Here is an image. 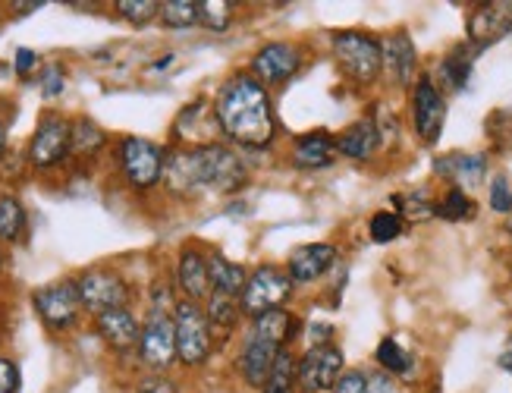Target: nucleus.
<instances>
[{
  "label": "nucleus",
  "instance_id": "39",
  "mask_svg": "<svg viewBox=\"0 0 512 393\" xmlns=\"http://www.w3.org/2000/svg\"><path fill=\"white\" fill-rule=\"evenodd\" d=\"M136 393H180V384H176L167 371H148L145 378H139Z\"/></svg>",
  "mask_w": 512,
  "mask_h": 393
},
{
  "label": "nucleus",
  "instance_id": "11",
  "mask_svg": "<svg viewBox=\"0 0 512 393\" xmlns=\"http://www.w3.org/2000/svg\"><path fill=\"white\" fill-rule=\"evenodd\" d=\"M346 371V353L337 343L308 346L299 356V393H333Z\"/></svg>",
  "mask_w": 512,
  "mask_h": 393
},
{
  "label": "nucleus",
  "instance_id": "34",
  "mask_svg": "<svg viewBox=\"0 0 512 393\" xmlns=\"http://www.w3.org/2000/svg\"><path fill=\"white\" fill-rule=\"evenodd\" d=\"M198 10H202V26L208 32H227L236 16V4L230 0H202Z\"/></svg>",
  "mask_w": 512,
  "mask_h": 393
},
{
  "label": "nucleus",
  "instance_id": "48",
  "mask_svg": "<svg viewBox=\"0 0 512 393\" xmlns=\"http://www.w3.org/2000/svg\"><path fill=\"white\" fill-rule=\"evenodd\" d=\"M261 393H289V390H274V387H264Z\"/></svg>",
  "mask_w": 512,
  "mask_h": 393
},
{
  "label": "nucleus",
  "instance_id": "22",
  "mask_svg": "<svg viewBox=\"0 0 512 393\" xmlns=\"http://www.w3.org/2000/svg\"><path fill=\"white\" fill-rule=\"evenodd\" d=\"M249 334H255L258 340L271 343L277 349H286L299 340L302 321L296 312H289V309H271V312H264V315L249 321Z\"/></svg>",
  "mask_w": 512,
  "mask_h": 393
},
{
  "label": "nucleus",
  "instance_id": "1",
  "mask_svg": "<svg viewBox=\"0 0 512 393\" xmlns=\"http://www.w3.org/2000/svg\"><path fill=\"white\" fill-rule=\"evenodd\" d=\"M217 129L233 148L264 151L280 139L274 98L252 73H233L211 104Z\"/></svg>",
  "mask_w": 512,
  "mask_h": 393
},
{
  "label": "nucleus",
  "instance_id": "27",
  "mask_svg": "<svg viewBox=\"0 0 512 393\" xmlns=\"http://www.w3.org/2000/svg\"><path fill=\"white\" fill-rule=\"evenodd\" d=\"M107 148V133L92 120V117H76L73 120V145L70 155L79 161H92Z\"/></svg>",
  "mask_w": 512,
  "mask_h": 393
},
{
  "label": "nucleus",
  "instance_id": "8",
  "mask_svg": "<svg viewBox=\"0 0 512 393\" xmlns=\"http://www.w3.org/2000/svg\"><path fill=\"white\" fill-rule=\"evenodd\" d=\"M76 280L79 302L88 315H104L110 309H129L132 290L120 271L114 268H85Z\"/></svg>",
  "mask_w": 512,
  "mask_h": 393
},
{
  "label": "nucleus",
  "instance_id": "46",
  "mask_svg": "<svg viewBox=\"0 0 512 393\" xmlns=\"http://www.w3.org/2000/svg\"><path fill=\"white\" fill-rule=\"evenodd\" d=\"M497 365L512 375V337H509V340H506V346L500 349V359H497Z\"/></svg>",
  "mask_w": 512,
  "mask_h": 393
},
{
  "label": "nucleus",
  "instance_id": "5",
  "mask_svg": "<svg viewBox=\"0 0 512 393\" xmlns=\"http://www.w3.org/2000/svg\"><path fill=\"white\" fill-rule=\"evenodd\" d=\"M117 167L120 177L132 192H151L164 183L167 151L142 136H123L117 142Z\"/></svg>",
  "mask_w": 512,
  "mask_h": 393
},
{
  "label": "nucleus",
  "instance_id": "10",
  "mask_svg": "<svg viewBox=\"0 0 512 393\" xmlns=\"http://www.w3.org/2000/svg\"><path fill=\"white\" fill-rule=\"evenodd\" d=\"M305 60H308L305 48L296 45V41H267V45L255 51L249 73L271 92V89H283L286 82H293L302 73Z\"/></svg>",
  "mask_w": 512,
  "mask_h": 393
},
{
  "label": "nucleus",
  "instance_id": "3",
  "mask_svg": "<svg viewBox=\"0 0 512 393\" xmlns=\"http://www.w3.org/2000/svg\"><path fill=\"white\" fill-rule=\"evenodd\" d=\"M330 51L337 60L340 73L355 85H374L384 76V45L381 38L368 32H333L330 35Z\"/></svg>",
  "mask_w": 512,
  "mask_h": 393
},
{
  "label": "nucleus",
  "instance_id": "31",
  "mask_svg": "<svg viewBox=\"0 0 512 393\" xmlns=\"http://www.w3.org/2000/svg\"><path fill=\"white\" fill-rule=\"evenodd\" d=\"M158 19L167 29H192L202 26V10H198L195 0H164Z\"/></svg>",
  "mask_w": 512,
  "mask_h": 393
},
{
  "label": "nucleus",
  "instance_id": "20",
  "mask_svg": "<svg viewBox=\"0 0 512 393\" xmlns=\"http://www.w3.org/2000/svg\"><path fill=\"white\" fill-rule=\"evenodd\" d=\"M384 142V129L381 123H377L374 117H362V120H355L349 123L343 133L337 136V148H340V158L346 161H371L377 155V148H381Z\"/></svg>",
  "mask_w": 512,
  "mask_h": 393
},
{
  "label": "nucleus",
  "instance_id": "17",
  "mask_svg": "<svg viewBox=\"0 0 512 393\" xmlns=\"http://www.w3.org/2000/svg\"><path fill=\"white\" fill-rule=\"evenodd\" d=\"M176 290L189 302H202L211 296V277H208V252L198 246H183L176 255Z\"/></svg>",
  "mask_w": 512,
  "mask_h": 393
},
{
  "label": "nucleus",
  "instance_id": "44",
  "mask_svg": "<svg viewBox=\"0 0 512 393\" xmlns=\"http://www.w3.org/2000/svg\"><path fill=\"white\" fill-rule=\"evenodd\" d=\"M368 393H399V384L381 371V375H368Z\"/></svg>",
  "mask_w": 512,
  "mask_h": 393
},
{
  "label": "nucleus",
  "instance_id": "24",
  "mask_svg": "<svg viewBox=\"0 0 512 393\" xmlns=\"http://www.w3.org/2000/svg\"><path fill=\"white\" fill-rule=\"evenodd\" d=\"M208 277H211V293H224V296H242L246 290L249 271L239 265V261L227 258L224 252H208Z\"/></svg>",
  "mask_w": 512,
  "mask_h": 393
},
{
  "label": "nucleus",
  "instance_id": "26",
  "mask_svg": "<svg viewBox=\"0 0 512 393\" xmlns=\"http://www.w3.org/2000/svg\"><path fill=\"white\" fill-rule=\"evenodd\" d=\"M475 48L469 45V41H462V45H456L447 57L440 60V79L447 82V89L453 92H462L465 85L472 82V73H475Z\"/></svg>",
  "mask_w": 512,
  "mask_h": 393
},
{
  "label": "nucleus",
  "instance_id": "2",
  "mask_svg": "<svg viewBox=\"0 0 512 393\" xmlns=\"http://www.w3.org/2000/svg\"><path fill=\"white\" fill-rule=\"evenodd\" d=\"M164 186L173 195H233L249 186V164L227 142H198L167 151Z\"/></svg>",
  "mask_w": 512,
  "mask_h": 393
},
{
  "label": "nucleus",
  "instance_id": "16",
  "mask_svg": "<svg viewBox=\"0 0 512 393\" xmlns=\"http://www.w3.org/2000/svg\"><path fill=\"white\" fill-rule=\"evenodd\" d=\"M340 161V148H337V136L330 129H311V133H302L289 145V164L296 170L315 173V170H327Z\"/></svg>",
  "mask_w": 512,
  "mask_h": 393
},
{
  "label": "nucleus",
  "instance_id": "33",
  "mask_svg": "<svg viewBox=\"0 0 512 393\" xmlns=\"http://www.w3.org/2000/svg\"><path fill=\"white\" fill-rule=\"evenodd\" d=\"M396 214L403 221H428V217H437L434 202L428 199L425 192H409V195H393Z\"/></svg>",
  "mask_w": 512,
  "mask_h": 393
},
{
  "label": "nucleus",
  "instance_id": "29",
  "mask_svg": "<svg viewBox=\"0 0 512 393\" xmlns=\"http://www.w3.org/2000/svg\"><path fill=\"white\" fill-rule=\"evenodd\" d=\"M374 362L381 365V371H387L390 378H403V375H412L415 368V359L409 349L399 343L396 337H384L374 349Z\"/></svg>",
  "mask_w": 512,
  "mask_h": 393
},
{
  "label": "nucleus",
  "instance_id": "15",
  "mask_svg": "<svg viewBox=\"0 0 512 393\" xmlns=\"http://www.w3.org/2000/svg\"><path fill=\"white\" fill-rule=\"evenodd\" d=\"M469 45L481 54L484 48L497 45L500 38L512 32V0H494V4H478L469 16Z\"/></svg>",
  "mask_w": 512,
  "mask_h": 393
},
{
  "label": "nucleus",
  "instance_id": "42",
  "mask_svg": "<svg viewBox=\"0 0 512 393\" xmlns=\"http://www.w3.org/2000/svg\"><path fill=\"white\" fill-rule=\"evenodd\" d=\"M0 393H19V368L7 356H0Z\"/></svg>",
  "mask_w": 512,
  "mask_h": 393
},
{
  "label": "nucleus",
  "instance_id": "23",
  "mask_svg": "<svg viewBox=\"0 0 512 393\" xmlns=\"http://www.w3.org/2000/svg\"><path fill=\"white\" fill-rule=\"evenodd\" d=\"M437 177L450 180L453 189H475L487 177V158L484 155H465V151H453L434 161Z\"/></svg>",
  "mask_w": 512,
  "mask_h": 393
},
{
  "label": "nucleus",
  "instance_id": "21",
  "mask_svg": "<svg viewBox=\"0 0 512 393\" xmlns=\"http://www.w3.org/2000/svg\"><path fill=\"white\" fill-rule=\"evenodd\" d=\"M95 331L98 337L114 349V353H126V349H136L142 337V321L132 315L129 309H110L95 318Z\"/></svg>",
  "mask_w": 512,
  "mask_h": 393
},
{
  "label": "nucleus",
  "instance_id": "14",
  "mask_svg": "<svg viewBox=\"0 0 512 393\" xmlns=\"http://www.w3.org/2000/svg\"><path fill=\"white\" fill-rule=\"evenodd\" d=\"M337 261H340V249L333 243H305L289 252L283 268L296 287H308V283H318L321 277H327V271Z\"/></svg>",
  "mask_w": 512,
  "mask_h": 393
},
{
  "label": "nucleus",
  "instance_id": "28",
  "mask_svg": "<svg viewBox=\"0 0 512 393\" xmlns=\"http://www.w3.org/2000/svg\"><path fill=\"white\" fill-rule=\"evenodd\" d=\"M29 233V214L16 195H0V243H22Z\"/></svg>",
  "mask_w": 512,
  "mask_h": 393
},
{
  "label": "nucleus",
  "instance_id": "30",
  "mask_svg": "<svg viewBox=\"0 0 512 393\" xmlns=\"http://www.w3.org/2000/svg\"><path fill=\"white\" fill-rule=\"evenodd\" d=\"M475 208L478 205L472 202V195L462 192V189H447L443 192V199L434 202L437 217H443V221H450V224L469 221V217H475Z\"/></svg>",
  "mask_w": 512,
  "mask_h": 393
},
{
  "label": "nucleus",
  "instance_id": "35",
  "mask_svg": "<svg viewBox=\"0 0 512 393\" xmlns=\"http://www.w3.org/2000/svg\"><path fill=\"white\" fill-rule=\"evenodd\" d=\"M117 16L126 19L129 26H148L151 19L161 16L158 0H117Z\"/></svg>",
  "mask_w": 512,
  "mask_h": 393
},
{
  "label": "nucleus",
  "instance_id": "9",
  "mask_svg": "<svg viewBox=\"0 0 512 393\" xmlns=\"http://www.w3.org/2000/svg\"><path fill=\"white\" fill-rule=\"evenodd\" d=\"M32 305H35V315L41 318V324L48 327L51 334H66L70 327H76L79 315L85 312L73 277L38 287L32 293Z\"/></svg>",
  "mask_w": 512,
  "mask_h": 393
},
{
  "label": "nucleus",
  "instance_id": "40",
  "mask_svg": "<svg viewBox=\"0 0 512 393\" xmlns=\"http://www.w3.org/2000/svg\"><path fill=\"white\" fill-rule=\"evenodd\" d=\"M333 393H368V371L365 368H346L343 378L333 387Z\"/></svg>",
  "mask_w": 512,
  "mask_h": 393
},
{
  "label": "nucleus",
  "instance_id": "32",
  "mask_svg": "<svg viewBox=\"0 0 512 393\" xmlns=\"http://www.w3.org/2000/svg\"><path fill=\"white\" fill-rule=\"evenodd\" d=\"M403 233H406V221L396 211H374L371 214V221H368L371 243L387 246V243H393V239L403 236Z\"/></svg>",
  "mask_w": 512,
  "mask_h": 393
},
{
  "label": "nucleus",
  "instance_id": "4",
  "mask_svg": "<svg viewBox=\"0 0 512 393\" xmlns=\"http://www.w3.org/2000/svg\"><path fill=\"white\" fill-rule=\"evenodd\" d=\"M173 327H176V362L183 368H205L214 356V349L220 346L205 318V305L180 299L173 309Z\"/></svg>",
  "mask_w": 512,
  "mask_h": 393
},
{
  "label": "nucleus",
  "instance_id": "6",
  "mask_svg": "<svg viewBox=\"0 0 512 393\" xmlns=\"http://www.w3.org/2000/svg\"><path fill=\"white\" fill-rule=\"evenodd\" d=\"M70 145H73V120L57 114V111H44L38 117L32 139H29L26 161L41 173L57 170L60 164H66L73 158Z\"/></svg>",
  "mask_w": 512,
  "mask_h": 393
},
{
  "label": "nucleus",
  "instance_id": "49",
  "mask_svg": "<svg viewBox=\"0 0 512 393\" xmlns=\"http://www.w3.org/2000/svg\"><path fill=\"white\" fill-rule=\"evenodd\" d=\"M0 268H4V252H0Z\"/></svg>",
  "mask_w": 512,
  "mask_h": 393
},
{
  "label": "nucleus",
  "instance_id": "45",
  "mask_svg": "<svg viewBox=\"0 0 512 393\" xmlns=\"http://www.w3.org/2000/svg\"><path fill=\"white\" fill-rule=\"evenodd\" d=\"M308 346H324V343H333V334H337V331H333V324H311L308 327Z\"/></svg>",
  "mask_w": 512,
  "mask_h": 393
},
{
  "label": "nucleus",
  "instance_id": "7",
  "mask_svg": "<svg viewBox=\"0 0 512 393\" xmlns=\"http://www.w3.org/2000/svg\"><path fill=\"white\" fill-rule=\"evenodd\" d=\"M296 283L289 280L286 268L280 265H258L249 271V280H246V290L239 296V305H242V315L249 321L271 312V309H283L293 296Z\"/></svg>",
  "mask_w": 512,
  "mask_h": 393
},
{
  "label": "nucleus",
  "instance_id": "36",
  "mask_svg": "<svg viewBox=\"0 0 512 393\" xmlns=\"http://www.w3.org/2000/svg\"><path fill=\"white\" fill-rule=\"evenodd\" d=\"M487 202L497 214H512V180L506 173H497L491 186H487Z\"/></svg>",
  "mask_w": 512,
  "mask_h": 393
},
{
  "label": "nucleus",
  "instance_id": "38",
  "mask_svg": "<svg viewBox=\"0 0 512 393\" xmlns=\"http://www.w3.org/2000/svg\"><path fill=\"white\" fill-rule=\"evenodd\" d=\"M66 92V70L60 63H48L41 70V95L44 98H60Z\"/></svg>",
  "mask_w": 512,
  "mask_h": 393
},
{
  "label": "nucleus",
  "instance_id": "19",
  "mask_svg": "<svg viewBox=\"0 0 512 393\" xmlns=\"http://www.w3.org/2000/svg\"><path fill=\"white\" fill-rule=\"evenodd\" d=\"M384 45V73L390 76L393 85L406 89V85H415L418 79V51L409 32H393L387 38H381Z\"/></svg>",
  "mask_w": 512,
  "mask_h": 393
},
{
  "label": "nucleus",
  "instance_id": "25",
  "mask_svg": "<svg viewBox=\"0 0 512 393\" xmlns=\"http://www.w3.org/2000/svg\"><path fill=\"white\" fill-rule=\"evenodd\" d=\"M205 318L211 324V334L217 337V343H224L236 334V327L242 321V305L236 296H224V293H211L205 299Z\"/></svg>",
  "mask_w": 512,
  "mask_h": 393
},
{
  "label": "nucleus",
  "instance_id": "41",
  "mask_svg": "<svg viewBox=\"0 0 512 393\" xmlns=\"http://www.w3.org/2000/svg\"><path fill=\"white\" fill-rule=\"evenodd\" d=\"M494 120L503 123V129H491V126H487V136H491V142L497 148H503V151L512 148V111H497Z\"/></svg>",
  "mask_w": 512,
  "mask_h": 393
},
{
  "label": "nucleus",
  "instance_id": "43",
  "mask_svg": "<svg viewBox=\"0 0 512 393\" xmlns=\"http://www.w3.org/2000/svg\"><path fill=\"white\" fill-rule=\"evenodd\" d=\"M35 67H38V54H35L32 48H19L16 57H13V70H16V76L26 79Z\"/></svg>",
  "mask_w": 512,
  "mask_h": 393
},
{
  "label": "nucleus",
  "instance_id": "47",
  "mask_svg": "<svg viewBox=\"0 0 512 393\" xmlns=\"http://www.w3.org/2000/svg\"><path fill=\"white\" fill-rule=\"evenodd\" d=\"M7 155V123L0 120V158Z\"/></svg>",
  "mask_w": 512,
  "mask_h": 393
},
{
  "label": "nucleus",
  "instance_id": "13",
  "mask_svg": "<svg viewBox=\"0 0 512 393\" xmlns=\"http://www.w3.org/2000/svg\"><path fill=\"white\" fill-rule=\"evenodd\" d=\"M139 362L148 371H167L176 365V327H173V315H161V312H148V318L142 321V337H139Z\"/></svg>",
  "mask_w": 512,
  "mask_h": 393
},
{
  "label": "nucleus",
  "instance_id": "18",
  "mask_svg": "<svg viewBox=\"0 0 512 393\" xmlns=\"http://www.w3.org/2000/svg\"><path fill=\"white\" fill-rule=\"evenodd\" d=\"M277 353H280L277 346L258 340L255 334H246V340L239 346V356H236V371H239V378L246 381V387H252L258 393L264 390L267 378H271Z\"/></svg>",
  "mask_w": 512,
  "mask_h": 393
},
{
  "label": "nucleus",
  "instance_id": "12",
  "mask_svg": "<svg viewBox=\"0 0 512 393\" xmlns=\"http://www.w3.org/2000/svg\"><path fill=\"white\" fill-rule=\"evenodd\" d=\"M443 123H447V98L440 95L437 82L428 73L418 76L412 85V126H415L418 142L437 145Z\"/></svg>",
  "mask_w": 512,
  "mask_h": 393
},
{
  "label": "nucleus",
  "instance_id": "37",
  "mask_svg": "<svg viewBox=\"0 0 512 393\" xmlns=\"http://www.w3.org/2000/svg\"><path fill=\"white\" fill-rule=\"evenodd\" d=\"M148 299H151V312H161V315H170L176 309V302H180L173 296V287L167 280H154L148 290Z\"/></svg>",
  "mask_w": 512,
  "mask_h": 393
}]
</instances>
